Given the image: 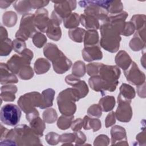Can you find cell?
Segmentation results:
<instances>
[{"label":"cell","instance_id":"6da1fadb","mask_svg":"<svg viewBox=\"0 0 146 146\" xmlns=\"http://www.w3.org/2000/svg\"><path fill=\"white\" fill-rule=\"evenodd\" d=\"M1 145H42L39 136L31 127L20 124L8 131L1 140Z\"/></svg>","mask_w":146,"mask_h":146},{"label":"cell","instance_id":"7a4b0ae2","mask_svg":"<svg viewBox=\"0 0 146 146\" xmlns=\"http://www.w3.org/2000/svg\"><path fill=\"white\" fill-rule=\"evenodd\" d=\"M123 26V23L112 22L107 20L103 21L100 28L101 34L100 46L105 50L111 53L117 51L121 39L120 35Z\"/></svg>","mask_w":146,"mask_h":146},{"label":"cell","instance_id":"3957f363","mask_svg":"<svg viewBox=\"0 0 146 146\" xmlns=\"http://www.w3.org/2000/svg\"><path fill=\"white\" fill-rule=\"evenodd\" d=\"M79 100L77 93L72 87L63 90L57 97V104L60 112L63 115H74L76 110L75 102Z\"/></svg>","mask_w":146,"mask_h":146},{"label":"cell","instance_id":"277c9868","mask_svg":"<svg viewBox=\"0 0 146 146\" xmlns=\"http://www.w3.org/2000/svg\"><path fill=\"white\" fill-rule=\"evenodd\" d=\"M110 3L111 1H80L78 2L80 7L84 8V14L103 21L108 17Z\"/></svg>","mask_w":146,"mask_h":146},{"label":"cell","instance_id":"5b68a950","mask_svg":"<svg viewBox=\"0 0 146 146\" xmlns=\"http://www.w3.org/2000/svg\"><path fill=\"white\" fill-rule=\"evenodd\" d=\"M18 105L25 113H27L42 106V95L38 92H31L22 95L17 102Z\"/></svg>","mask_w":146,"mask_h":146},{"label":"cell","instance_id":"8992f818","mask_svg":"<svg viewBox=\"0 0 146 146\" xmlns=\"http://www.w3.org/2000/svg\"><path fill=\"white\" fill-rule=\"evenodd\" d=\"M33 56V52L30 49L26 48L21 54L13 55L6 64L12 72L18 74L22 67L30 64Z\"/></svg>","mask_w":146,"mask_h":146},{"label":"cell","instance_id":"52a82bcc","mask_svg":"<svg viewBox=\"0 0 146 146\" xmlns=\"http://www.w3.org/2000/svg\"><path fill=\"white\" fill-rule=\"evenodd\" d=\"M34 14L27 13L22 17L19 28L15 34V38L22 39L24 40L32 38L35 33L36 29L34 25Z\"/></svg>","mask_w":146,"mask_h":146},{"label":"cell","instance_id":"ba28073f","mask_svg":"<svg viewBox=\"0 0 146 146\" xmlns=\"http://www.w3.org/2000/svg\"><path fill=\"white\" fill-rule=\"evenodd\" d=\"M21 117V111L19 106L13 104H7L1 110V121L3 124L14 126L18 124Z\"/></svg>","mask_w":146,"mask_h":146},{"label":"cell","instance_id":"9c48e42d","mask_svg":"<svg viewBox=\"0 0 146 146\" xmlns=\"http://www.w3.org/2000/svg\"><path fill=\"white\" fill-rule=\"evenodd\" d=\"M117 103L118 106L115 112L116 119L121 122H129L132 116V110L130 105L131 100L124 99L118 95Z\"/></svg>","mask_w":146,"mask_h":146},{"label":"cell","instance_id":"30bf717a","mask_svg":"<svg viewBox=\"0 0 146 146\" xmlns=\"http://www.w3.org/2000/svg\"><path fill=\"white\" fill-rule=\"evenodd\" d=\"M120 73V70L117 66L106 65L102 63L97 75H99L108 83L118 84Z\"/></svg>","mask_w":146,"mask_h":146},{"label":"cell","instance_id":"8fae6325","mask_svg":"<svg viewBox=\"0 0 146 146\" xmlns=\"http://www.w3.org/2000/svg\"><path fill=\"white\" fill-rule=\"evenodd\" d=\"M127 80L135 86H140L145 83V75L141 71L135 62H132L129 67L124 71Z\"/></svg>","mask_w":146,"mask_h":146},{"label":"cell","instance_id":"7c38bea8","mask_svg":"<svg viewBox=\"0 0 146 146\" xmlns=\"http://www.w3.org/2000/svg\"><path fill=\"white\" fill-rule=\"evenodd\" d=\"M88 84L93 90L96 92H100L102 95H104L106 91H114L118 84L108 83L99 75L91 76L88 80Z\"/></svg>","mask_w":146,"mask_h":146},{"label":"cell","instance_id":"4fadbf2b","mask_svg":"<svg viewBox=\"0 0 146 146\" xmlns=\"http://www.w3.org/2000/svg\"><path fill=\"white\" fill-rule=\"evenodd\" d=\"M65 82L68 85H70L75 90L79 99L84 98L88 93L89 90L86 83L84 80H81L80 78L77 77L73 74H70L66 76Z\"/></svg>","mask_w":146,"mask_h":146},{"label":"cell","instance_id":"5bb4252c","mask_svg":"<svg viewBox=\"0 0 146 146\" xmlns=\"http://www.w3.org/2000/svg\"><path fill=\"white\" fill-rule=\"evenodd\" d=\"M54 3V11L62 19H64L72 14V11L76 7V1H52Z\"/></svg>","mask_w":146,"mask_h":146},{"label":"cell","instance_id":"9a60e30c","mask_svg":"<svg viewBox=\"0 0 146 146\" xmlns=\"http://www.w3.org/2000/svg\"><path fill=\"white\" fill-rule=\"evenodd\" d=\"M48 11L44 9H37L34 14V25L39 32L46 33L49 22Z\"/></svg>","mask_w":146,"mask_h":146},{"label":"cell","instance_id":"2e32d148","mask_svg":"<svg viewBox=\"0 0 146 146\" xmlns=\"http://www.w3.org/2000/svg\"><path fill=\"white\" fill-rule=\"evenodd\" d=\"M145 26L137 30L133 37L131 39L129 46L134 51L143 50L145 47Z\"/></svg>","mask_w":146,"mask_h":146},{"label":"cell","instance_id":"e0dca14e","mask_svg":"<svg viewBox=\"0 0 146 146\" xmlns=\"http://www.w3.org/2000/svg\"><path fill=\"white\" fill-rule=\"evenodd\" d=\"M52 66L55 72L59 74H62L67 72L72 66V62L62 52L52 62Z\"/></svg>","mask_w":146,"mask_h":146},{"label":"cell","instance_id":"ac0fdd59","mask_svg":"<svg viewBox=\"0 0 146 146\" xmlns=\"http://www.w3.org/2000/svg\"><path fill=\"white\" fill-rule=\"evenodd\" d=\"M111 145H128L127 142V135L125 129L120 126L115 125L111 129Z\"/></svg>","mask_w":146,"mask_h":146},{"label":"cell","instance_id":"d6986e66","mask_svg":"<svg viewBox=\"0 0 146 146\" xmlns=\"http://www.w3.org/2000/svg\"><path fill=\"white\" fill-rule=\"evenodd\" d=\"M82 54L84 60L88 62L103 58V53L100 47L97 45L84 46Z\"/></svg>","mask_w":146,"mask_h":146},{"label":"cell","instance_id":"ffe728a7","mask_svg":"<svg viewBox=\"0 0 146 146\" xmlns=\"http://www.w3.org/2000/svg\"><path fill=\"white\" fill-rule=\"evenodd\" d=\"M1 84H9L12 83H17L18 79L15 74L12 72L9 68L7 64L1 63Z\"/></svg>","mask_w":146,"mask_h":146},{"label":"cell","instance_id":"44dd1931","mask_svg":"<svg viewBox=\"0 0 146 146\" xmlns=\"http://www.w3.org/2000/svg\"><path fill=\"white\" fill-rule=\"evenodd\" d=\"M1 98L5 102H13L15 99V93L17 91V87L14 84H5L1 88Z\"/></svg>","mask_w":146,"mask_h":146},{"label":"cell","instance_id":"7402d4cb","mask_svg":"<svg viewBox=\"0 0 146 146\" xmlns=\"http://www.w3.org/2000/svg\"><path fill=\"white\" fill-rule=\"evenodd\" d=\"M80 22L84 27L88 30H98L100 27L99 21L95 17L82 14L80 15Z\"/></svg>","mask_w":146,"mask_h":146},{"label":"cell","instance_id":"603a6c76","mask_svg":"<svg viewBox=\"0 0 146 146\" xmlns=\"http://www.w3.org/2000/svg\"><path fill=\"white\" fill-rule=\"evenodd\" d=\"M115 61L117 66L122 68L124 71L129 67L132 62L128 54L124 50L119 51L115 56Z\"/></svg>","mask_w":146,"mask_h":146},{"label":"cell","instance_id":"cb8c5ba5","mask_svg":"<svg viewBox=\"0 0 146 146\" xmlns=\"http://www.w3.org/2000/svg\"><path fill=\"white\" fill-rule=\"evenodd\" d=\"M46 33L47 36L50 39L55 41H58L62 36V31L60 26L52 22L50 19L48 23Z\"/></svg>","mask_w":146,"mask_h":146},{"label":"cell","instance_id":"d4e9b609","mask_svg":"<svg viewBox=\"0 0 146 146\" xmlns=\"http://www.w3.org/2000/svg\"><path fill=\"white\" fill-rule=\"evenodd\" d=\"M62 52L58 48L55 44L48 43L43 48V54L44 56L51 62L58 57Z\"/></svg>","mask_w":146,"mask_h":146},{"label":"cell","instance_id":"484cf974","mask_svg":"<svg viewBox=\"0 0 146 146\" xmlns=\"http://www.w3.org/2000/svg\"><path fill=\"white\" fill-rule=\"evenodd\" d=\"M83 128L85 130L92 129L94 132L97 131L101 128L102 124L99 119L91 118L88 116H85L82 119Z\"/></svg>","mask_w":146,"mask_h":146},{"label":"cell","instance_id":"4316f807","mask_svg":"<svg viewBox=\"0 0 146 146\" xmlns=\"http://www.w3.org/2000/svg\"><path fill=\"white\" fill-rule=\"evenodd\" d=\"M29 123L30 127L33 131L39 137H42L43 135V132L46 128L44 121L38 116L33 119Z\"/></svg>","mask_w":146,"mask_h":146},{"label":"cell","instance_id":"83f0119b","mask_svg":"<svg viewBox=\"0 0 146 146\" xmlns=\"http://www.w3.org/2000/svg\"><path fill=\"white\" fill-rule=\"evenodd\" d=\"M55 94V91L52 88H47L42 91V106L40 108L41 109L47 108L52 106Z\"/></svg>","mask_w":146,"mask_h":146},{"label":"cell","instance_id":"f1b7e54d","mask_svg":"<svg viewBox=\"0 0 146 146\" xmlns=\"http://www.w3.org/2000/svg\"><path fill=\"white\" fill-rule=\"evenodd\" d=\"M50 63L47 59L40 58L35 62L34 69L36 74L40 75L47 72L50 68Z\"/></svg>","mask_w":146,"mask_h":146},{"label":"cell","instance_id":"f546056e","mask_svg":"<svg viewBox=\"0 0 146 146\" xmlns=\"http://www.w3.org/2000/svg\"><path fill=\"white\" fill-rule=\"evenodd\" d=\"M115 99L113 96L107 95L100 99L99 105L100 106L102 111L109 112L113 110L115 106Z\"/></svg>","mask_w":146,"mask_h":146},{"label":"cell","instance_id":"4dcf8cb0","mask_svg":"<svg viewBox=\"0 0 146 146\" xmlns=\"http://www.w3.org/2000/svg\"><path fill=\"white\" fill-rule=\"evenodd\" d=\"M118 95L124 99L131 100L135 97L136 93L132 86L126 83H123L120 87V93Z\"/></svg>","mask_w":146,"mask_h":146},{"label":"cell","instance_id":"1f68e13d","mask_svg":"<svg viewBox=\"0 0 146 146\" xmlns=\"http://www.w3.org/2000/svg\"><path fill=\"white\" fill-rule=\"evenodd\" d=\"M84 46L96 45L99 42V34L96 30H88L86 32L84 39Z\"/></svg>","mask_w":146,"mask_h":146},{"label":"cell","instance_id":"d6a6232c","mask_svg":"<svg viewBox=\"0 0 146 146\" xmlns=\"http://www.w3.org/2000/svg\"><path fill=\"white\" fill-rule=\"evenodd\" d=\"M63 25L65 28L72 29L76 28L80 23V16L76 13H72L68 17L63 19Z\"/></svg>","mask_w":146,"mask_h":146},{"label":"cell","instance_id":"836d02e7","mask_svg":"<svg viewBox=\"0 0 146 146\" xmlns=\"http://www.w3.org/2000/svg\"><path fill=\"white\" fill-rule=\"evenodd\" d=\"M13 7L19 14L25 15L31 9L29 1H15L13 3Z\"/></svg>","mask_w":146,"mask_h":146},{"label":"cell","instance_id":"e575fe53","mask_svg":"<svg viewBox=\"0 0 146 146\" xmlns=\"http://www.w3.org/2000/svg\"><path fill=\"white\" fill-rule=\"evenodd\" d=\"M86 31L79 27L70 29L68 31V35L71 39L78 43H81L83 41L84 35Z\"/></svg>","mask_w":146,"mask_h":146},{"label":"cell","instance_id":"d590c367","mask_svg":"<svg viewBox=\"0 0 146 146\" xmlns=\"http://www.w3.org/2000/svg\"><path fill=\"white\" fill-rule=\"evenodd\" d=\"M2 21L5 26L11 27L17 23V15L15 12L12 11H6L3 15Z\"/></svg>","mask_w":146,"mask_h":146},{"label":"cell","instance_id":"8d00e7d4","mask_svg":"<svg viewBox=\"0 0 146 146\" xmlns=\"http://www.w3.org/2000/svg\"><path fill=\"white\" fill-rule=\"evenodd\" d=\"M13 49V41L7 38L0 40V55L1 56H7Z\"/></svg>","mask_w":146,"mask_h":146},{"label":"cell","instance_id":"74e56055","mask_svg":"<svg viewBox=\"0 0 146 146\" xmlns=\"http://www.w3.org/2000/svg\"><path fill=\"white\" fill-rule=\"evenodd\" d=\"M74 117V115L66 116L62 115L58 119L57 126L59 129L62 130L68 129L70 128V127H71Z\"/></svg>","mask_w":146,"mask_h":146},{"label":"cell","instance_id":"f35d334b","mask_svg":"<svg viewBox=\"0 0 146 146\" xmlns=\"http://www.w3.org/2000/svg\"><path fill=\"white\" fill-rule=\"evenodd\" d=\"M86 72V66L83 62L78 60L74 63L72 68V74L77 77L81 78L85 75Z\"/></svg>","mask_w":146,"mask_h":146},{"label":"cell","instance_id":"ab89813d","mask_svg":"<svg viewBox=\"0 0 146 146\" xmlns=\"http://www.w3.org/2000/svg\"><path fill=\"white\" fill-rule=\"evenodd\" d=\"M42 117L45 123L52 124L57 120L58 115L54 108H48L43 112Z\"/></svg>","mask_w":146,"mask_h":146},{"label":"cell","instance_id":"60d3db41","mask_svg":"<svg viewBox=\"0 0 146 146\" xmlns=\"http://www.w3.org/2000/svg\"><path fill=\"white\" fill-rule=\"evenodd\" d=\"M130 22H131L134 25L135 30H140L145 26V15L144 14L134 15L131 18Z\"/></svg>","mask_w":146,"mask_h":146},{"label":"cell","instance_id":"b9f144b4","mask_svg":"<svg viewBox=\"0 0 146 146\" xmlns=\"http://www.w3.org/2000/svg\"><path fill=\"white\" fill-rule=\"evenodd\" d=\"M33 42L35 47L41 48L46 44L47 42L46 36L41 32L37 31L32 37Z\"/></svg>","mask_w":146,"mask_h":146},{"label":"cell","instance_id":"7bdbcfd3","mask_svg":"<svg viewBox=\"0 0 146 146\" xmlns=\"http://www.w3.org/2000/svg\"><path fill=\"white\" fill-rule=\"evenodd\" d=\"M18 76L23 80H29L34 76V71L30 65L22 67L19 71Z\"/></svg>","mask_w":146,"mask_h":146},{"label":"cell","instance_id":"ee69618b","mask_svg":"<svg viewBox=\"0 0 146 146\" xmlns=\"http://www.w3.org/2000/svg\"><path fill=\"white\" fill-rule=\"evenodd\" d=\"M123 5L120 1H111L108 8V13L111 14H119L123 11Z\"/></svg>","mask_w":146,"mask_h":146},{"label":"cell","instance_id":"f6af8a7d","mask_svg":"<svg viewBox=\"0 0 146 146\" xmlns=\"http://www.w3.org/2000/svg\"><path fill=\"white\" fill-rule=\"evenodd\" d=\"M26 44L25 43V40L19 39L16 38L13 41V49L14 51L18 54H21L24 50L26 48Z\"/></svg>","mask_w":146,"mask_h":146},{"label":"cell","instance_id":"bcb514c9","mask_svg":"<svg viewBox=\"0 0 146 146\" xmlns=\"http://www.w3.org/2000/svg\"><path fill=\"white\" fill-rule=\"evenodd\" d=\"M75 136L74 133H64L59 136V141L63 143L62 145H72V143L75 142Z\"/></svg>","mask_w":146,"mask_h":146},{"label":"cell","instance_id":"7dc6e473","mask_svg":"<svg viewBox=\"0 0 146 146\" xmlns=\"http://www.w3.org/2000/svg\"><path fill=\"white\" fill-rule=\"evenodd\" d=\"M102 63H91L86 66V71L88 75L92 76L98 74L99 70Z\"/></svg>","mask_w":146,"mask_h":146},{"label":"cell","instance_id":"c3c4849f","mask_svg":"<svg viewBox=\"0 0 146 146\" xmlns=\"http://www.w3.org/2000/svg\"><path fill=\"white\" fill-rule=\"evenodd\" d=\"M87 114L90 116L94 117H100L102 114V110L99 104H93L90 106L87 110Z\"/></svg>","mask_w":146,"mask_h":146},{"label":"cell","instance_id":"681fc988","mask_svg":"<svg viewBox=\"0 0 146 146\" xmlns=\"http://www.w3.org/2000/svg\"><path fill=\"white\" fill-rule=\"evenodd\" d=\"M59 136L58 134L54 132H50L48 133L45 137L46 140L48 144L54 145H56L58 144Z\"/></svg>","mask_w":146,"mask_h":146},{"label":"cell","instance_id":"f907efd6","mask_svg":"<svg viewBox=\"0 0 146 146\" xmlns=\"http://www.w3.org/2000/svg\"><path fill=\"white\" fill-rule=\"evenodd\" d=\"M110 143L109 137L106 135H100L94 140V145H108Z\"/></svg>","mask_w":146,"mask_h":146},{"label":"cell","instance_id":"816d5d0a","mask_svg":"<svg viewBox=\"0 0 146 146\" xmlns=\"http://www.w3.org/2000/svg\"><path fill=\"white\" fill-rule=\"evenodd\" d=\"M135 28L134 25L131 22H125V25L124 27L123 31L121 33V35L124 36H129L134 33Z\"/></svg>","mask_w":146,"mask_h":146},{"label":"cell","instance_id":"f5cc1de1","mask_svg":"<svg viewBox=\"0 0 146 146\" xmlns=\"http://www.w3.org/2000/svg\"><path fill=\"white\" fill-rule=\"evenodd\" d=\"M29 2L31 5V9H39L47 6L50 2L48 1L42 0H30L29 1Z\"/></svg>","mask_w":146,"mask_h":146},{"label":"cell","instance_id":"db71d44e","mask_svg":"<svg viewBox=\"0 0 146 146\" xmlns=\"http://www.w3.org/2000/svg\"><path fill=\"white\" fill-rule=\"evenodd\" d=\"M74 134L75 136V145H83L86 141V136L84 133H83L80 131L74 132Z\"/></svg>","mask_w":146,"mask_h":146},{"label":"cell","instance_id":"11a10c76","mask_svg":"<svg viewBox=\"0 0 146 146\" xmlns=\"http://www.w3.org/2000/svg\"><path fill=\"white\" fill-rule=\"evenodd\" d=\"M116 123V116L115 113L113 111L110 112L105 119V125L106 128L113 125Z\"/></svg>","mask_w":146,"mask_h":146},{"label":"cell","instance_id":"9f6ffc18","mask_svg":"<svg viewBox=\"0 0 146 146\" xmlns=\"http://www.w3.org/2000/svg\"><path fill=\"white\" fill-rule=\"evenodd\" d=\"M71 129L74 132L80 131L83 127L82 119L81 118H78L72 121V124L71 125Z\"/></svg>","mask_w":146,"mask_h":146},{"label":"cell","instance_id":"6f0895ef","mask_svg":"<svg viewBox=\"0 0 146 146\" xmlns=\"http://www.w3.org/2000/svg\"><path fill=\"white\" fill-rule=\"evenodd\" d=\"M136 140L139 143V145H145V130L139 133L136 136Z\"/></svg>","mask_w":146,"mask_h":146},{"label":"cell","instance_id":"680465c9","mask_svg":"<svg viewBox=\"0 0 146 146\" xmlns=\"http://www.w3.org/2000/svg\"><path fill=\"white\" fill-rule=\"evenodd\" d=\"M39 116V113L38 111L36 109H35V110H34L30 112L26 113V117L28 121H30L33 119H34V117H35L36 116Z\"/></svg>","mask_w":146,"mask_h":146},{"label":"cell","instance_id":"91938a15","mask_svg":"<svg viewBox=\"0 0 146 146\" xmlns=\"http://www.w3.org/2000/svg\"><path fill=\"white\" fill-rule=\"evenodd\" d=\"M145 83H144L143 84H141L140 86H138L137 88V91L139 96L142 98H145Z\"/></svg>","mask_w":146,"mask_h":146},{"label":"cell","instance_id":"94428289","mask_svg":"<svg viewBox=\"0 0 146 146\" xmlns=\"http://www.w3.org/2000/svg\"><path fill=\"white\" fill-rule=\"evenodd\" d=\"M8 38V34L6 29L3 26L0 27V40Z\"/></svg>","mask_w":146,"mask_h":146},{"label":"cell","instance_id":"6125c7cd","mask_svg":"<svg viewBox=\"0 0 146 146\" xmlns=\"http://www.w3.org/2000/svg\"><path fill=\"white\" fill-rule=\"evenodd\" d=\"M14 1H0V7L1 9H6L10 6V5L14 3Z\"/></svg>","mask_w":146,"mask_h":146},{"label":"cell","instance_id":"be15d7a7","mask_svg":"<svg viewBox=\"0 0 146 146\" xmlns=\"http://www.w3.org/2000/svg\"><path fill=\"white\" fill-rule=\"evenodd\" d=\"M9 130L4 127L2 125H1V138L0 140L2 139L7 134Z\"/></svg>","mask_w":146,"mask_h":146}]
</instances>
